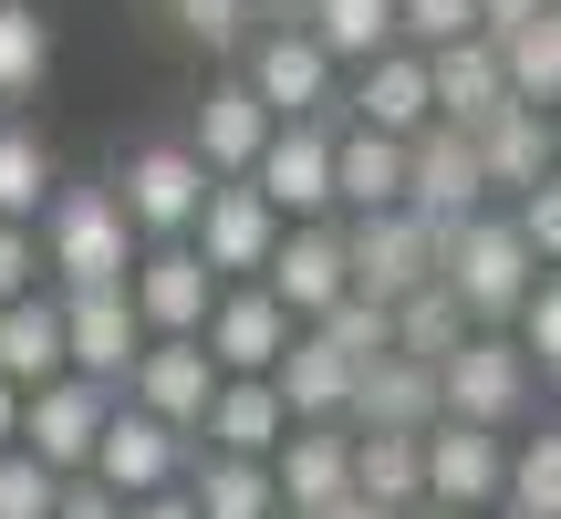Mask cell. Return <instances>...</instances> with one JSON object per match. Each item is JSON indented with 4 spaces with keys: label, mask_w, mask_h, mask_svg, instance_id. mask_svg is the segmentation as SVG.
I'll use <instances>...</instances> for the list:
<instances>
[{
    "label": "cell",
    "mask_w": 561,
    "mask_h": 519,
    "mask_svg": "<svg viewBox=\"0 0 561 519\" xmlns=\"http://www.w3.org/2000/svg\"><path fill=\"white\" fill-rule=\"evenodd\" d=\"M187 509L198 519H280L271 468H240V458H187Z\"/></svg>",
    "instance_id": "4dcf8cb0"
},
{
    "label": "cell",
    "mask_w": 561,
    "mask_h": 519,
    "mask_svg": "<svg viewBox=\"0 0 561 519\" xmlns=\"http://www.w3.org/2000/svg\"><path fill=\"white\" fill-rule=\"evenodd\" d=\"M187 458H198L187 437H167L157 416H136V405L115 395V405H104V437H94V468H83V478H94L115 509H136V499H157V488H187Z\"/></svg>",
    "instance_id": "52a82bcc"
},
{
    "label": "cell",
    "mask_w": 561,
    "mask_h": 519,
    "mask_svg": "<svg viewBox=\"0 0 561 519\" xmlns=\"http://www.w3.org/2000/svg\"><path fill=\"white\" fill-rule=\"evenodd\" d=\"M115 219L136 229V250H178L187 240V219H198V198H208V166L187 157L178 136H146V146H125V166H115Z\"/></svg>",
    "instance_id": "3957f363"
},
{
    "label": "cell",
    "mask_w": 561,
    "mask_h": 519,
    "mask_svg": "<svg viewBox=\"0 0 561 519\" xmlns=\"http://www.w3.org/2000/svg\"><path fill=\"white\" fill-rule=\"evenodd\" d=\"M333 519H385V509H364V499H343V509H333Z\"/></svg>",
    "instance_id": "f6af8a7d"
},
{
    "label": "cell",
    "mask_w": 561,
    "mask_h": 519,
    "mask_svg": "<svg viewBox=\"0 0 561 519\" xmlns=\"http://www.w3.org/2000/svg\"><path fill=\"white\" fill-rule=\"evenodd\" d=\"M53 187H62V177H53V146H42L32 125L0 115V229H32Z\"/></svg>",
    "instance_id": "f546056e"
},
{
    "label": "cell",
    "mask_w": 561,
    "mask_h": 519,
    "mask_svg": "<svg viewBox=\"0 0 561 519\" xmlns=\"http://www.w3.org/2000/svg\"><path fill=\"white\" fill-rule=\"evenodd\" d=\"M510 229H520V250L551 270V250H561V187H530V198H510Z\"/></svg>",
    "instance_id": "f35d334b"
},
{
    "label": "cell",
    "mask_w": 561,
    "mask_h": 519,
    "mask_svg": "<svg viewBox=\"0 0 561 519\" xmlns=\"http://www.w3.org/2000/svg\"><path fill=\"white\" fill-rule=\"evenodd\" d=\"M53 312H62V374H83V384H104V395H125V374H136V354H146V333H136V312H125V291H62Z\"/></svg>",
    "instance_id": "5bb4252c"
},
{
    "label": "cell",
    "mask_w": 561,
    "mask_h": 519,
    "mask_svg": "<svg viewBox=\"0 0 561 519\" xmlns=\"http://www.w3.org/2000/svg\"><path fill=\"white\" fill-rule=\"evenodd\" d=\"M53 499H62V478H42V468L11 447V458H0V519H53Z\"/></svg>",
    "instance_id": "74e56055"
},
{
    "label": "cell",
    "mask_w": 561,
    "mask_h": 519,
    "mask_svg": "<svg viewBox=\"0 0 561 519\" xmlns=\"http://www.w3.org/2000/svg\"><path fill=\"white\" fill-rule=\"evenodd\" d=\"M312 333H322V343H333V354H343V364H375V354H396V333H385V312H375V301H354V291H343V301H333V312H322V322H312Z\"/></svg>",
    "instance_id": "8d00e7d4"
},
{
    "label": "cell",
    "mask_w": 561,
    "mask_h": 519,
    "mask_svg": "<svg viewBox=\"0 0 561 519\" xmlns=\"http://www.w3.org/2000/svg\"><path fill=\"white\" fill-rule=\"evenodd\" d=\"M333 208H354V219H375V208H405V146L385 136H333Z\"/></svg>",
    "instance_id": "83f0119b"
},
{
    "label": "cell",
    "mask_w": 561,
    "mask_h": 519,
    "mask_svg": "<svg viewBox=\"0 0 561 519\" xmlns=\"http://www.w3.org/2000/svg\"><path fill=\"white\" fill-rule=\"evenodd\" d=\"M405 519H458V509H405Z\"/></svg>",
    "instance_id": "bcb514c9"
},
{
    "label": "cell",
    "mask_w": 561,
    "mask_h": 519,
    "mask_svg": "<svg viewBox=\"0 0 561 519\" xmlns=\"http://www.w3.org/2000/svg\"><path fill=\"white\" fill-rule=\"evenodd\" d=\"M530 416V364L510 354V333H468L458 354L437 364V426H479V437H510Z\"/></svg>",
    "instance_id": "277c9868"
},
{
    "label": "cell",
    "mask_w": 561,
    "mask_h": 519,
    "mask_svg": "<svg viewBox=\"0 0 561 519\" xmlns=\"http://www.w3.org/2000/svg\"><path fill=\"white\" fill-rule=\"evenodd\" d=\"M280 519H291V509H280Z\"/></svg>",
    "instance_id": "c3c4849f"
},
{
    "label": "cell",
    "mask_w": 561,
    "mask_h": 519,
    "mask_svg": "<svg viewBox=\"0 0 561 519\" xmlns=\"http://www.w3.org/2000/svg\"><path fill=\"white\" fill-rule=\"evenodd\" d=\"M250 291H271L291 333H312V322L333 312L343 291H354V280H343V229H333V219H322V229H280V240H271V260H261V280H250Z\"/></svg>",
    "instance_id": "7c38bea8"
},
{
    "label": "cell",
    "mask_w": 561,
    "mask_h": 519,
    "mask_svg": "<svg viewBox=\"0 0 561 519\" xmlns=\"http://www.w3.org/2000/svg\"><path fill=\"white\" fill-rule=\"evenodd\" d=\"M280 343H291V322H280V301L271 291H219L208 301V322H198V354H208V374L219 384H261L271 364H280Z\"/></svg>",
    "instance_id": "9a60e30c"
},
{
    "label": "cell",
    "mask_w": 561,
    "mask_h": 519,
    "mask_svg": "<svg viewBox=\"0 0 561 519\" xmlns=\"http://www.w3.org/2000/svg\"><path fill=\"white\" fill-rule=\"evenodd\" d=\"M167 21H178L187 42H208V53H240V42L261 32V0H167Z\"/></svg>",
    "instance_id": "d590c367"
},
{
    "label": "cell",
    "mask_w": 561,
    "mask_h": 519,
    "mask_svg": "<svg viewBox=\"0 0 561 519\" xmlns=\"http://www.w3.org/2000/svg\"><path fill=\"white\" fill-rule=\"evenodd\" d=\"M343 426H354V437H426V426H437V374L405 364V354L354 364V405H343Z\"/></svg>",
    "instance_id": "d6986e66"
},
{
    "label": "cell",
    "mask_w": 561,
    "mask_h": 519,
    "mask_svg": "<svg viewBox=\"0 0 561 519\" xmlns=\"http://www.w3.org/2000/svg\"><path fill=\"white\" fill-rule=\"evenodd\" d=\"M551 0H479V42H510L520 21H541Z\"/></svg>",
    "instance_id": "60d3db41"
},
{
    "label": "cell",
    "mask_w": 561,
    "mask_h": 519,
    "mask_svg": "<svg viewBox=\"0 0 561 519\" xmlns=\"http://www.w3.org/2000/svg\"><path fill=\"white\" fill-rule=\"evenodd\" d=\"M53 73V21L32 0H0V104H32Z\"/></svg>",
    "instance_id": "1f68e13d"
},
{
    "label": "cell",
    "mask_w": 561,
    "mask_h": 519,
    "mask_svg": "<svg viewBox=\"0 0 561 519\" xmlns=\"http://www.w3.org/2000/svg\"><path fill=\"white\" fill-rule=\"evenodd\" d=\"M405 208H416L426 229H468V219L489 208V187H479V157H468V136L426 125V136L405 146Z\"/></svg>",
    "instance_id": "ac0fdd59"
},
{
    "label": "cell",
    "mask_w": 561,
    "mask_h": 519,
    "mask_svg": "<svg viewBox=\"0 0 561 519\" xmlns=\"http://www.w3.org/2000/svg\"><path fill=\"white\" fill-rule=\"evenodd\" d=\"M343 437H354V426H343ZM354 499H364V509H385V519L426 509V478H416V437H354Z\"/></svg>",
    "instance_id": "f1b7e54d"
},
{
    "label": "cell",
    "mask_w": 561,
    "mask_h": 519,
    "mask_svg": "<svg viewBox=\"0 0 561 519\" xmlns=\"http://www.w3.org/2000/svg\"><path fill=\"white\" fill-rule=\"evenodd\" d=\"M53 374H62V312H53L42 291L0 301V384L32 395V384H53Z\"/></svg>",
    "instance_id": "4316f807"
},
{
    "label": "cell",
    "mask_w": 561,
    "mask_h": 519,
    "mask_svg": "<svg viewBox=\"0 0 561 519\" xmlns=\"http://www.w3.org/2000/svg\"><path fill=\"white\" fill-rule=\"evenodd\" d=\"M343 280H354V301H375V312L416 301L426 280H437V229H426L416 208H375V219H354V229H343Z\"/></svg>",
    "instance_id": "5b68a950"
},
{
    "label": "cell",
    "mask_w": 561,
    "mask_h": 519,
    "mask_svg": "<svg viewBox=\"0 0 561 519\" xmlns=\"http://www.w3.org/2000/svg\"><path fill=\"white\" fill-rule=\"evenodd\" d=\"M468 157H479V187H489V198H530V187H551V115L500 104V115L468 136Z\"/></svg>",
    "instance_id": "7402d4cb"
},
{
    "label": "cell",
    "mask_w": 561,
    "mask_h": 519,
    "mask_svg": "<svg viewBox=\"0 0 561 519\" xmlns=\"http://www.w3.org/2000/svg\"><path fill=\"white\" fill-rule=\"evenodd\" d=\"M291 32L312 42L333 73H343V62L364 73L375 53H396V0H301V21H291Z\"/></svg>",
    "instance_id": "484cf974"
},
{
    "label": "cell",
    "mask_w": 561,
    "mask_h": 519,
    "mask_svg": "<svg viewBox=\"0 0 561 519\" xmlns=\"http://www.w3.org/2000/svg\"><path fill=\"white\" fill-rule=\"evenodd\" d=\"M42 291V260H32V229H0V301Z\"/></svg>",
    "instance_id": "ab89813d"
},
{
    "label": "cell",
    "mask_w": 561,
    "mask_h": 519,
    "mask_svg": "<svg viewBox=\"0 0 561 519\" xmlns=\"http://www.w3.org/2000/svg\"><path fill=\"white\" fill-rule=\"evenodd\" d=\"M261 384L280 395V416H291V426H343V405H354V364H343L322 333H291Z\"/></svg>",
    "instance_id": "ffe728a7"
},
{
    "label": "cell",
    "mask_w": 561,
    "mask_h": 519,
    "mask_svg": "<svg viewBox=\"0 0 561 519\" xmlns=\"http://www.w3.org/2000/svg\"><path fill=\"white\" fill-rule=\"evenodd\" d=\"M271 240H280V219L261 198H250L240 177H208V198H198V219H187V250H198V270L219 280V291H240V280H261V260H271Z\"/></svg>",
    "instance_id": "4fadbf2b"
},
{
    "label": "cell",
    "mask_w": 561,
    "mask_h": 519,
    "mask_svg": "<svg viewBox=\"0 0 561 519\" xmlns=\"http://www.w3.org/2000/svg\"><path fill=\"white\" fill-rule=\"evenodd\" d=\"M104 384H83V374H53V384H32V395H21V458L42 468V478H62L73 488L83 468H94V437H104Z\"/></svg>",
    "instance_id": "8992f818"
},
{
    "label": "cell",
    "mask_w": 561,
    "mask_h": 519,
    "mask_svg": "<svg viewBox=\"0 0 561 519\" xmlns=\"http://www.w3.org/2000/svg\"><path fill=\"white\" fill-rule=\"evenodd\" d=\"M396 42H405V53H447V42H479V0H396Z\"/></svg>",
    "instance_id": "e575fe53"
},
{
    "label": "cell",
    "mask_w": 561,
    "mask_h": 519,
    "mask_svg": "<svg viewBox=\"0 0 561 519\" xmlns=\"http://www.w3.org/2000/svg\"><path fill=\"white\" fill-rule=\"evenodd\" d=\"M53 519H125L115 499H104V488L94 478H73V488H62V499H53Z\"/></svg>",
    "instance_id": "b9f144b4"
},
{
    "label": "cell",
    "mask_w": 561,
    "mask_h": 519,
    "mask_svg": "<svg viewBox=\"0 0 561 519\" xmlns=\"http://www.w3.org/2000/svg\"><path fill=\"white\" fill-rule=\"evenodd\" d=\"M354 125L364 136H385V146H416L426 125H437V104H426V53H375L364 62V83H354Z\"/></svg>",
    "instance_id": "44dd1931"
},
{
    "label": "cell",
    "mask_w": 561,
    "mask_h": 519,
    "mask_svg": "<svg viewBox=\"0 0 561 519\" xmlns=\"http://www.w3.org/2000/svg\"><path fill=\"white\" fill-rule=\"evenodd\" d=\"M426 104H437L447 136H479V125L510 104L500 53H489V42H447V53H426Z\"/></svg>",
    "instance_id": "603a6c76"
},
{
    "label": "cell",
    "mask_w": 561,
    "mask_h": 519,
    "mask_svg": "<svg viewBox=\"0 0 561 519\" xmlns=\"http://www.w3.org/2000/svg\"><path fill=\"white\" fill-rule=\"evenodd\" d=\"M208 395H219V374H208V354H198V343H146V354H136V374H125V405H136V416H157L167 437H187V447H198Z\"/></svg>",
    "instance_id": "e0dca14e"
},
{
    "label": "cell",
    "mask_w": 561,
    "mask_h": 519,
    "mask_svg": "<svg viewBox=\"0 0 561 519\" xmlns=\"http://www.w3.org/2000/svg\"><path fill=\"white\" fill-rule=\"evenodd\" d=\"M11 437H21V395L0 384V458H11Z\"/></svg>",
    "instance_id": "ee69618b"
},
{
    "label": "cell",
    "mask_w": 561,
    "mask_h": 519,
    "mask_svg": "<svg viewBox=\"0 0 561 519\" xmlns=\"http://www.w3.org/2000/svg\"><path fill=\"white\" fill-rule=\"evenodd\" d=\"M385 333H396V354H405V364H426V374H437V364L468 343V322H458V301L426 280L416 301H396V312H385Z\"/></svg>",
    "instance_id": "d6a6232c"
},
{
    "label": "cell",
    "mask_w": 561,
    "mask_h": 519,
    "mask_svg": "<svg viewBox=\"0 0 561 519\" xmlns=\"http://www.w3.org/2000/svg\"><path fill=\"white\" fill-rule=\"evenodd\" d=\"M530 280H551V270L520 250V229H510L500 208H479L468 229H437V291L458 301L468 333H500V322L530 301Z\"/></svg>",
    "instance_id": "6da1fadb"
},
{
    "label": "cell",
    "mask_w": 561,
    "mask_h": 519,
    "mask_svg": "<svg viewBox=\"0 0 561 519\" xmlns=\"http://www.w3.org/2000/svg\"><path fill=\"white\" fill-rule=\"evenodd\" d=\"M240 187L271 208L280 229H322L333 219V125H271L261 166H250Z\"/></svg>",
    "instance_id": "ba28073f"
},
{
    "label": "cell",
    "mask_w": 561,
    "mask_h": 519,
    "mask_svg": "<svg viewBox=\"0 0 561 519\" xmlns=\"http://www.w3.org/2000/svg\"><path fill=\"white\" fill-rule=\"evenodd\" d=\"M271 499L291 519H333L354 499V437H343V426H291V437L271 447Z\"/></svg>",
    "instance_id": "2e32d148"
},
{
    "label": "cell",
    "mask_w": 561,
    "mask_h": 519,
    "mask_svg": "<svg viewBox=\"0 0 561 519\" xmlns=\"http://www.w3.org/2000/svg\"><path fill=\"white\" fill-rule=\"evenodd\" d=\"M208 301H219V280L198 270V250H136V270H125V312H136L146 343H198Z\"/></svg>",
    "instance_id": "30bf717a"
},
{
    "label": "cell",
    "mask_w": 561,
    "mask_h": 519,
    "mask_svg": "<svg viewBox=\"0 0 561 519\" xmlns=\"http://www.w3.org/2000/svg\"><path fill=\"white\" fill-rule=\"evenodd\" d=\"M500 509H520V519H561V437H520V447H510Z\"/></svg>",
    "instance_id": "836d02e7"
},
{
    "label": "cell",
    "mask_w": 561,
    "mask_h": 519,
    "mask_svg": "<svg viewBox=\"0 0 561 519\" xmlns=\"http://www.w3.org/2000/svg\"><path fill=\"white\" fill-rule=\"evenodd\" d=\"M32 260L62 280V291H125V270H136V229L115 219L104 187H53V198H42Z\"/></svg>",
    "instance_id": "7a4b0ae2"
},
{
    "label": "cell",
    "mask_w": 561,
    "mask_h": 519,
    "mask_svg": "<svg viewBox=\"0 0 561 519\" xmlns=\"http://www.w3.org/2000/svg\"><path fill=\"white\" fill-rule=\"evenodd\" d=\"M291 437V416H280L271 384H219L198 416V458H240V468H271V447Z\"/></svg>",
    "instance_id": "cb8c5ba5"
},
{
    "label": "cell",
    "mask_w": 561,
    "mask_h": 519,
    "mask_svg": "<svg viewBox=\"0 0 561 519\" xmlns=\"http://www.w3.org/2000/svg\"><path fill=\"white\" fill-rule=\"evenodd\" d=\"M489 519H520V509H489Z\"/></svg>",
    "instance_id": "7dc6e473"
},
{
    "label": "cell",
    "mask_w": 561,
    "mask_h": 519,
    "mask_svg": "<svg viewBox=\"0 0 561 519\" xmlns=\"http://www.w3.org/2000/svg\"><path fill=\"white\" fill-rule=\"evenodd\" d=\"M416 478H426V509L489 519V509H500V478H510V437H479V426H426V437H416Z\"/></svg>",
    "instance_id": "8fae6325"
},
{
    "label": "cell",
    "mask_w": 561,
    "mask_h": 519,
    "mask_svg": "<svg viewBox=\"0 0 561 519\" xmlns=\"http://www.w3.org/2000/svg\"><path fill=\"white\" fill-rule=\"evenodd\" d=\"M240 94L261 104L271 125H322V104H333V62L312 53V42L291 32V21H271V32H250L240 42Z\"/></svg>",
    "instance_id": "9c48e42d"
},
{
    "label": "cell",
    "mask_w": 561,
    "mask_h": 519,
    "mask_svg": "<svg viewBox=\"0 0 561 519\" xmlns=\"http://www.w3.org/2000/svg\"><path fill=\"white\" fill-rule=\"evenodd\" d=\"M125 519H198V509H187V488H157V499H136Z\"/></svg>",
    "instance_id": "7bdbcfd3"
},
{
    "label": "cell",
    "mask_w": 561,
    "mask_h": 519,
    "mask_svg": "<svg viewBox=\"0 0 561 519\" xmlns=\"http://www.w3.org/2000/svg\"><path fill=\"white\" fill-rule=\"evenodd\" d=\"M261 146H271V115L240 94V73H229V83H208V104H198V136H187V157H198L208 177L229 187V177H250V166H261Z\"/></svg>",
    "instance_id": "d4e9b609"
}]
</instances>
